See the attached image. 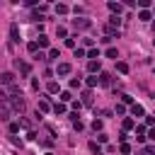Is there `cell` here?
Masks as SVG:
<instances>
[{
  "mask_svg": "<svg viewBox=\"0 0 155 155\" xmlns=\"http://www.w3.org/2000/svg\"><path fill=\"white\" fill-rule=\"evenodd\" d=\"M7 99H10V109H12V111H19V114H24V109H27V102H24V97H22V94L7 97Z\"/></svg>",
  "mask_w": 155,
  "mask_h": 155,
  "instance_id": "cell-1",
  "label": "cell"
},
{
  "mask_svg": "<svg viewBox=\"0 0 155 155\" xmlns=\"http://www.w3.org/2000/svg\"><path fill=\"white\" fill-rule=\"evenodd\" d=\"M15 68L19 70L22 78H29V73H31V65H29L27 61H22V58H15Z\"/></svg>",
  "mask_w": 155,
  "mask_h": 155,
  "instance_id": "cell-2",
  "label": "cell"
},
{
  "mask_svg": "<svg viewBox=\"0 0 155 155\" xmlns=\"http://www.w3.org/2000/svg\"><path fill=\"white\" fill-rule=\"evenodd\" d=\"M73 27H75V31H85V29L92 27V22L87 17H78V19H73Z\"/></svg>",
  "mask_w": 155,
  "mask_h": 155,
  "instance_id": "cell-3",
  "label": "cell"
},
{
  "mask_svg": "<svg viewBox=\"0 0 155 155\" xmlns=\"http://www.w3.org/2000/svg\"><path fill=\"white\" fill-rule=\"evenodd\" d=\"M70 73H73V65H70V63H58V65H56V75L65 78V75H70Z\"/></svg>",
  "mask_w": 155,
  "mask_h": 155,
  "instance_id": "cell-4",
  "label": "cell"
},
{
  "mask_svg": "<svg viewBox=\"0 0 155 155\" xmlns=\"http://www.w3.org/2000/svg\"><path fill=\"white\" fill-rule=\"evenodd\" d=\"M10 41L12 44H19V27H17V22L10 24Z\"/></svg>",
  "mask_w": 155,
  "mask_h": 155,
  "instance_id": "cell-5",
  "label": "cell"
},
{
  "mask_svg": "<svg viewBox=\"0 0 155 155\" xmlns=\"http://www.w3.org/2000/svg\"><path fill=\"white\" fill-rule=\"evenodd\" d=\"M0 85H7V87L15 85V73H10V70L7 73H0Z\"/></svg>",
  "mask_w": 155,
  "mask_h": 155,
  "instance_id": "cell-6",
  "label": "cell"
},
{
  "mask_svg": "<svg viewBox=\"0 0 155 155\" xmlns=\"http://www.w3.org/2000/svg\"><path fill=\"white\" fill-rule=\"evenodd\" d=\"M10 116H12V109H10V104H7V102H0V119H2V121H7Z\"/></svg>",
  "mask_w": 155,
  "mask_h": 155,
  "instance_id": "cell-7",
  "label": "cell"
},
{
  "mask_svg": "<svg viewBox=\"0 0 155 155\" xmlns=\"http://www.w3.org/2000/svg\"><path fill=\"white\" fill-rule=\"evenodd\" d=\"M107 7H109V12H111V15H116V17L124 12V5H121V2H107Z\"/></svg>",
  "mask_w": 155,
  "mask_h": 155,
  "instance_id": "cell-8",
  "label": "cell"
},
{
  "mask_svg": "<svg viewBox=\"0 0 155 155\" xmlns=\"http://www.w3.org/2000/svg\"><path fill=\"white\" fill-rule=\"evenodd\" d=\"M87 70H90V75H94V73H102V65H99V61H90V63H87Z\"/></svg>",
  "mask_w": 155,
  "mask_h": 155,
  "instance_id": "cell-9",
  "label": "cell"
},
{
  "mask_svg": "<svg viewBox=\"0 0 155 155\" xmlns=\"http://www.w3.org/2000/svg\"><path fill=\"white\" fill-rule=\"evenodd\" d=\"M39 114H46V111H51V104H48V99L44 97V99H39V109H36Z\"/></svg>",
  "mask_w": 155,
  "mask_h": 155,
  "instance_id": "cell-10",
  "label": "cell"
},
{
  "mask_svg": "<svg viewBox=\"0 0 155 155\" xmlns=\"http://www.w3.org/2000/svg\"><path fill=\"white\" fill-rule=\"evenodd\" d=\"M131 114H133V116H145L143 104H136V102H133V104H131Z\"/></svg>",
  "mask_w": 155,
  "mask_h": 155,
  "instance_id": "cell-11",
  "label": "cell"
},
{
  "mask_svg": "<svg viewBox=\"0 0 155 155\" xmlns=\"http://www.w3.org/2000/svg\"><path fill=\"white\" fill-rule=\"evenodd\" d=\"M99 56H102V51L94 46V48H87V58L90 61H99Z\"/></svg>",
  "mask_w": 155,
  "mask_h": 155,
  "instance_id": "cell-12",
  "label": "cell"
},
{
  "mask_svg": "<svg viewBox=\"0 0 155 155\" xmlns=\"http://www.w3.org/2000/svg\"><path fill=\"white\" fill-rule=\"evenodd\" d=\"M51 109H53V114H58V116H63V114H65V111H68V109H65V104H63V102H56V104H53V107H51Z\"/></svg>",
  "mask_w": 155,
  "mask_h": 155,
  "instance_id": "cell-13",
  "label": "cell"
},
{
  "mask_svg": "<svg viewBox=\"0 0 155 155\" xmlns=\"http://www.w3.org/2000/svg\"><path fill=\"white\" fill-rule=\"evenodd\" d=\"M36 44H39V48H46V46L51 44V39H48L46 34H39V39H36Z\"/></svg>",
  "mask_w": 155,
  "mask_h": 155,
  "instance_id": "cell-14",
  "label": "cell"
},
{
  "mask_svg": "<svg viewBox=\"0 0 155 155\" xmlns=\"http://www.w3.org/2000/svg\"><path fill=\"white\" fill-rule=\"evenodd\" d=\"M80 104H85V107H90V104H92V92H90V90H85V92H82Z\"/></svg>",
  "mask_w": 155,
  "mask_h": 155,
  "instance_id": "cell-15",
  "label": "cell"
},
{
  "mask_svg": "<svg viewBox=\"0 0 155 155\" xmlns=\"http://www.w3.org/2000/svg\"><path fill=\"white\" fill-rule=\"evenodd\" d=\"M68 12H70V7H68L65 2H58V5H56V15H68Z\"/></svg>",
  "mask_w": 155,
  "mask_h": 155,
  "instance_id": "cell-16",
  "label": "cell"
},
{
  "mask_svg": "<svg viewBox=\"0 0 155 155\" xmlns=\"http://www.w3.org/2000/svg\"><path fill=\"white\" fill-rule=\"evenodd\" d=\"M85 85H87V87L92 90V87H97V85H99V78H97V75H90V78L85 80Z\"/></svg>",
  "mask_w": 155,
  "mask_h": 155,
  "instance_id": "cell-17",
  "label": "cell"
},
{
  "mask_svg": "<svg viewBox=\"0 0 155 155\" xmlns=\"http://www.w3.org/2000/svg\"><path fill=\"white\" fill-rule=\"evenodd\" d=\"M145 126H136V140H145Z\"/></svg>",
  "mask_w": 155,
  "mask_h": 155,
  "instance_id": "cell-18",
  "label": "cell"
},
{
  "mask_svg": "<svg viewBox=\"0 0 155 155\" xmlns=\"http://www.w3.org/2000/svg\"><path fill=\"white\" fill-rule=\"evenodd\" d=\"M138 19L148 22V19H153V12H150V10H140V12H138Z\"/></svg>",
  "mask_w": 155,
  "mask_h": 155,
  "instance_id": "cell-19",
  "label": "cell"
},
{
  "mask_svg": "<svg viewBox=\"0 0 155 155\" xmlns=\"http://www.w3.org/2000/svg\"><path fill=\"white\" fill-rule=\"evenodd\" d=\"M104 56H107V58H114V61H116V58H119V51H116L114 46H109V48L104 51Z\"/></svg>",
  "mask_w": 155,
  "mask_h": 155,
  "instance_id": "cell-20",
  "label": "cell"
},
{
  "mask_svg": "<svg viewBox=\"0 0 155 155\" xmlns=\"http://www.w3.org/2000/svg\"><path fill=\"white\" fill-rule=\"evenodd\" d=\"M58 58H61V51H58V48H51L48 56H46V61H58Z\"/></svg>",
  "mask_w": 155,
  "mask_h": 155,
  "instance_id": "cell-21",
  "label": "cell"
},
{
  "mask_svg": "<svg viewBox=\"0 0 155 155\" xmlns=\"http://www.w3.org/2000/svg\"><path fill=\"white\" fill-rule=\"evenodd\" d=\"M99 85H111V75L109 73H99Z\"/></svg>",
  "mask_w": 155,
  "mask_h": 155,
  "instance_id": "cell-22",
  "label": "cell"
},
{
  "mask_svg": "<svg viewBox=\"0 0 155 155\" xmlns=\"http://www.w3.org/2000/svg\"><path fill=\"white\" fill-rule=\"evenodd\" d=\"M46 90H48V94H56V92H58V90H61V85H58V82H53V80H51V82H48V85H46Z\"/></svg>",
  "mask_w": 155,
  "mask_h": 155,
  "instance_id": "cell-23",
  "label": "cell"
},
{
  "mask_svg": "<svg viewBox=\"0 0 155 155\" xmlns=\"http://www.w3.org/2000/svg\"><path fill=\"white\" fill-rule=\"evenodd\" d=\"M119 24H121V17H116V15H111V17H109V27H114V29H119Z\"/></svg>",
  "mask_w": 155,
  "mask_h": 155,
  "instance_id": "cell-24",
  "label": "cell"
},
{
  "mask_svg": "<svg viewBox=\"0 0 155 155\" xmlns=\"http://www.w3.org/2000/svg\"><path fill=\"white\" fill-rule=\"evenodd\" d=\"M73 53H75V58H85V56H87V51H85L82 46H75V48H73Z\"/></svg>",
  "mask_w": 155,
  "mask_h": 155,
  "instance_id": "cell-25",
  "label": "cell"
},
{
  "mask_svg": "<svg viewBox=\"0 0 155 155\" xmlns=\"http://www.w3.org/2000/svg\"><path fill=\"white\" fill-rule=\"evenodd\" d=\"M116 70H119L121 75H126V73H128V63H124V61H119V63H116Z\"/></svg>",
  "mask_w": 155,
  "mask_h": 155,
  "instance_id": "cell-26",
  "label": "cell"
},
{
  "mask_svg": "<svg viewBox=\"0 0 155 155\" xmlns=\"http://www.w3.org/2000/svg\"><path fill=\"white\" fill-rule=\"evenodd\" d=\"M90 150H92L94 155H102V145H99L97 140H92V143H90Z\"/></svg>",
  "mask_w": 155,
  "mask_h": 155,
  "instance_id": "cell-27",
  "label": "cell"
},
{
  "mask_svg": "<svg viewBox=\"0 0 155 155\" xmlns=\"http://www.w3.org/2000/svg\"><path fill=\"white\" fill-rule=\"evenodd\" d=\"M56 36H58V39H68V29H65V27H58V29H56Z\"/></svg>",
  "mask_w": 155,
  "mask_h": 155,
  "instance_id": "cell-28",
  "label": "cell"
},
{
  "mask_svg": "<svg viewBox=\"0 0 155 155\" xmlns=\"http://www.w3.org/2000/svg\"><path fill=\"white\" fill-rule=\"evenodd\" d=\"M133 126H136V121H133V119H124V131H126V133H128Z\"/></svg>",
  "mask_w": 155,
  "mask_h": 155,
  "instance_id": "cell-29",
  "label": "cell"
},
{
  "mask_svg": "<svg viewBox=\"0 0 155 155\" xmlns=\"http://www.w3.org/2000/svg\"><path fill=\"white\" fill-rule=\"evenodd\" d=\"M27 51H29V53H36V51H39V44H36V41H29V44H27Z\"/></svg>",
  "mask_w": 155,
  "mask_h": 155,
  "instance_id": "cell-30",
  "label": "cell"
},
{
  "mask_svg": "<svg viewBox=\"0 0 155 155\" xmlns=\"http://www.w3.org/2000/svg\"><path fill=\"white\" fill-rule=\"evenodd\" d=\"M119 150H121V155H131V145H128V143H121Z\"/></svg>",
  "mask_w": 155,
  "mask_h": 155,
  "instance_id": "cell-31",
  "label": "cell"
},
{
  "mask_svg": "<svg viewBox=\"0 0 155 155\" xmlns=\"http://www.w3.org/2000/svg\"><path fill=\"white\" fill-rule=\"evenodd\" d=\"M102 126H104V124H102V119H94V121H92V128H94V131H99V133H102Z\"/></svg>",
  "mask_w": 155,
  "mask_h": 155,
  "instance_id": "cell-32",
  "label": "cell"
},
{
  "mask_svg": "<svg viewBox=\"0 0 155 155\" xmlns=\"http://www.w3.org/2000/svg\"><path fill=\"white\" fill-rule=\"evenodd\" d=\"M70 99H73V94H70V92H61V102H63V104H65V102H70Z\"/></svg>",
  "mask_w": 155,
  "mask_h": 155,
  "instance_id": "cell-33",
  "label": "cell"
},
{
  "mask_svg": "<svg viewBox=\"0 0 155 155\" xmlns=\"http://www.w3.org/2000/svg\"><path fill=\"white\" fill-rule=\"evenodd\" d=\"M145 138H150V140H155V126H150V128L145 131Z\"/></svg>",
  "mask_w": 155,
  "mask_h": 155,
  "instance_id": "cell-34",
  "label": "cell"
},
{
  "mask_svg": "<svg viewBox=\"0 0 155 155\" xmlns=\"http://www.w3.org/2000/svg\"><path fill=\"white\" fill-rule=\"evenodd\" d=\"M138 7H140V10H148V7H150V0H138Z\"/></svg>",
  "mask_w": 155,
  "mask_h": 155,
  "instance_id": "cell-35",
  "label": "cell"
},
{
  "mask_svg": "<svg viewBox=\"0 0 155 155\" xmlns=\"http://www.w3.org/2000/svg\"><path fill=\"white\" fill-rule=\"evenodd\" d=\"M65 46H68V48H75V36H68V39H65Z\"/></svg>",
  "mask_w": 155,
  "mask_h": 155,
  "instance_id": "cell-36",
  "label": "cell"
},
{
  "mask_svg": "<svg viewBox=\"0 0 155 155\" xmlns=\"http://www.w3.org/2000/svg\"><path fill=\"white\" fill-rule=\"evenodd\" d=\"M82 46H87V48H94V39H82Z\"/></svg>",
  "mask_w": 155,
  "mask_h": 155,
  "instance_id": "cell-37",
  "label": "cell"
},
{
  "mask_svg": "<svg viewBox=\"0 0 155 155\" xmlns=\"http://www.w3.org/2000/svg\"><path fill=\"white\" fill-rule=\"evenodd\" d=\"M121 102H124V104H133V97H131V94H121Z\"/></svg>",
  "mask_w": 155,
  "mask_h": 155,
  "instance_id": "cell-38",
  "label": "cell"
},
{
  "mask_svg": "<svg viewBox=\"0 0 155 155\" xmlns=\"http://www.w3.org/2000/svg\"><path fill=\"white\" fill-rule=\"evenodd\" d=\"M73 126H75V131H82V128H85V124H82L80 119H75V121H73Z\"/></svg>",
  "mask_w": 155,
  "mask_h": 155,
  "instance_id": "cell-39",
  "label": "cell"
},
{
  "mask_svg": "<svg viewBox=\"0 0 155 155\" xmlns=\"http://www.w3.org/2000/svg\"><path fill=\"white\" fill-rule=\"evenodd\" d=\"M114 111L121 116V114H126V107H124V104H116V109H114Z\"/></svg>",
  "mask_w": 155,
  "mask_h": 155,
  "instance_id": "cell-40",
  "label": "cell"
},
{
  "mask_svg": "<svg viewBox=\"0 0 155 155\" xmlns=\"http://www.w3.org/2000/svg\"><path fill=\"white\" fill-rule=\"evenodd\" d=\"M107 140H109L107 133H99V136H97V143H107Z\"/></svg>",
  "mask_w": 155,
  "mask_h": 155,
  "instance_id": "cell-41",
  "label": "cell"
},
{
  "mask_svg": "<svg viewBox=\"0 0 155 155\" xmlns=\"http://www.w3.org/2000/svg\"><path fill=\"white\" fill-rule=\"evenodd\" d=\"M70 87H73V90L80 87V78H73V80H70Z\"/></svg>",
  "mask_w": 155,
  "mask_h": 155,
  "instance_id": "cell-42",
  "label": "cell"
},
{
  "mask_svg": "<svg viewBox=\"0 0 155 155\" xmlns=\"http://www.w3.org/2000/svg\"><path fill=\"white\" fill-rule=\"evenodd\" d=\"M119 140H121V143H126V140H128V133H126V131H121V133H119Z\"/></svg>",
  "mask_w": 155,
  "mask_h": 155,
  "instance_id": "cell-43",
  "label": "cell"
},
{
  "mask_svg": "<svg viewBox=\"0 0 155 155\" xmlns=\"http://www.w3.org/2000/svg\"><path fill=\"white\" fill-rule=\"evenodd\" d=\"M143 153H145V155H155V145H148Z\"/></svg>",
  "mask_w": 155,
  "mask_h": 155,
  "instance_id": "cell-44",
  "label": "cell"
},
{
  "mask_svg": "<svg viewBox=\"0 0 155 155\" xmlns=\"http://www.w3.org/2000/svg\"><path fill=\"white\" fill-rule=\"evenodd\" d=\"M5 99H7V92H5L2 87H0V102H5Z\"/></svg>",
  "mask_w": 155,
  "mask_h": 155,
  "instance_id": "cell-45",
  "label": "cell"
},
{
  "mask_svg": "<svg viewBox=\"0 0 155 155\" xmlns=\"http://www.w3.org/2000/svg\"><path fill=\"white\" fill-rule=\"evenodd\" d=\"M138 155H145V153H143V150H140V153H138Z\"/></svg>",
  "mask_w": 155,
  "mask_h": 155,
  "instance_id": "cell-46",
  "label": "cell"
},
{
  "mask_svg": "<svg viewBox=\"0 0 155 155\" xmlns=\"http://www.w3.org/2000/svg\"><path fill=\"white\" fill-rule=\"evenodd\" d=\"M46 155H53V153H46Z\"/></svg>",
  "mask_w": 155,
  "mask_h": 155,
  "instance_id": "cell-47",
  "label": "cell"
}]
</instances>
